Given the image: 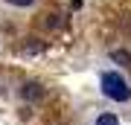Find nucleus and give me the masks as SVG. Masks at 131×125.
Segmentation results:
<instances>
[{
  "instance_id": "1",
  "label": "nucleus",
  "mask_w": 131,
  "mask_h": 125,
  "mask_svg": "<svg viewBox=\"0 0 131 125\" xmlns=\"http://www.w3.org/2000/svg\"><path fill=\"white\" fill-rule=\"evenodd\" d=\"M99 90L111 102H131V84L125 82V76L114 73V70H108V73L99 76Z\"/></svg>"
},
{
  "instance_id": "2",
  "label": "nucleus",
  "mask_w": 131,
  "mask_h": 125,
  "mask_svg": "<svg viewBox=\"0 0 131 125\" xmlns=\"http://www.w3.org/2000/svg\"><path fill=\"white\" fill-rule=\"evenodd\" d=\"M20 96H24L26 102H35V99H41V96H44V87H41L38 82H26L24 87H20Z\"/></svg>"
},
{
  "instance_id": "3",
  "label": "nucleus",
  "mask_w": 131,
  "mask_h": 125,
  "mask_svg": "<svg viewBox=\"0 0 131 125\" xmlns=\"http://www.w3.org/2000/svg\"><path fill=\"white\" fill-rule=\"evenodd\" d=\"M111 61H117V64H131V52L128 50H114L111 52Z\"/></svg>"
},
{
  "instance_id": "4",
  "label": "nucleus",
  "mask_w": 131,
  "mask_h": 125,
  "mask_svg": "<svg viewBox=\"0 0 131 125\" xmlns=\"http://www.w3.org/2000/svg\"><path fill=\"white\" fill-rule=\"evenodd\" d=\"M93 125H119V119H117V116H114V113H99L96 116V119H93Z\"/></svg>"
},
{
  "instance_id": "5",
  "label": "nucleus",
  "mask_w": 131,
  "mask_h": 125,
  "mask_svg": "<svg viewBox=\"0 0 131 125\" xmlns=\"http://www.w3.org/2000/svg\"><path fill=\"white\" fill-rule=\"evenodd\" d=\"M6 3L18 6V9H26V6H35V0H6Z\"/></svg>"
}]
</instances>
